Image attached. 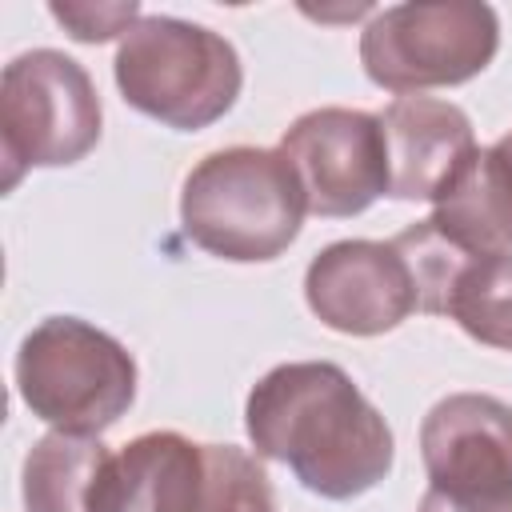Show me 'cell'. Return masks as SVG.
Instances as JSON below:
<instances>
[{
	"label": "cell",
	"instance_id": "obj_11",
	"mask_svg": "<svg viewBox=\"0 0 512 512\" xmlns=\"http://www.w3.org/2000/svg\"><path fill=\"white\" fill-rule=\"evenodd\" d=\"M388 144V196L440 200L476 156V132L460 104L436 96H396L380 112Z\"/></svg>",
	"mask_w": 512,
	"mask_h": 512
},
{
	"label": "cell",
	"instance_id": "obj_3",
	"mask_svg": "<svg viewBox=\"0 0 512 512\" xmlns=\"http://www.w3.org/2000/svg\"><path fill=\"white\" fill-rule=\"evenodd\" d=\"M120 96L176 132L216 124L240 96L244 68L236 48L180 16H140L112 60Z\"/></svg>",
	"mask_w": 512,
	"mask_h": 512
},
{
	"label": "cell",
	"instance_id": "obj_4",
	"mask_svg": "<svg viewBox=\"0 0 512 512\" xmlns=\"http://www.w3.org/2000/svg\"><path fill=\"white\" fill-rule=\"evenodd\" d=\"M16 388L36 420L56 432L96 436L132 408L136 360L96 324L48 316L20 340Z\"/></svg>",
	"mask_w": 512,
	"mask_h": 512
},
{
	"label": "cell",
	"instance_id": "obj_10",
	"mask_svg": "<svg viewBox=\"0 0 512 512\" xmlns=\"http://www.w3.org/2000/svg\"><path fill=\"white\" fill-rule=\"evenodd\" d=\"M428 488L456 500H512V408L484 392L436 400L420 424Z\"/></svg>",
	"mask_w": 512,
	"mask_h": 512
},
{
	"label": "cell",
	"instance_id": "obj_5",
	"mask_svg": "<svg viewBox=\"0 0 512 512\" xmlns=\"http://www.w3.org/2000/svg\"><path fill=\"white\" fill-rule=\"evenodd\" d=\"M500 48V20L480 0H416L380 8L360 32V64L376 88H424L480 76Z\"/></svg>",
	"mask_w": 512,
	"mask_h": 512
},
{
	"label": "cell",
	"instance_id": "obj_13",
	"mask_svg": "<svg viewBox=\"0 0 512 512\" xmlns=\"http://www.w3.org/2000/svg\"><path fill=\"white\" fill-rule=\"evenodd\" d=\"M432 204L428 220L468 256L512 252V160L500 144L476 148L468 168Z\"/></svg>",
	"mask_w": 512,
	"mask_h": 512
},
{
	"label": "cell",
	"instance_id": "obj_15",
	"mask_svg": "<svg viewBox=\"0 0 512 512\" xmlns=\"http://www.w3.org/2000/svg\"><path fill=\"white\" fill-rule=\"evenodd\" d=\"M72 40L80 44H100L112 36H128V28L140 20V4L136 0H120V4H52L48 8Z\"/></svg>",
	"mask_w": 512,
	"mask_h": 512
},
{
	"label": "cell",
	"instance_id": "obj_1",
	"mask_svg": "<svg viewBox=\"0 0 512 512\" xmlns=\"http://www.w3.org/2000/svg\"><path fill=\"white\" fill-rule=\"evenodd\" d=\"M244 428L256 456L288 464L324 500L364 496L396 456L388 420L332 360H288L264 372L248 392Z\"/></svg>",
	"mask_w": 512,
	"mask_h": 512
},
{
	"label": "cell",
	"instance_id": "obj_8",
	"mask_svg": "<svg viewBox=\"0 0 512 512\" xmlns=\"http://www.w3.org/2000/svg\"><path fill=\"white\" fill-rule=\"evenodd\" d=\"M280 152L288 156L312 216H356L388 196V144L380 116L360 108H312L296 116Z\"/></svg>",
	"mask_w": 512,
	"mask_h": 512
},
{
	"label": "cell",
	"instance_id": "obj_16",
	"mask_svg": "<svg viewBox=\"0 0 512 512\" xmlns=\"http://www.w3.org/2000/svg\"><path fill=\"white\" fill-rule=\"evenodd\" d=\"M416 512H512V500H456V496H444V492L428 488L420 496Z\"/></svg>",
	"mask_w": 512,
	"mask_h": 512
},
{
	"label": "cell",
	"instance_id": "obj_7",
	"mask_svg": "<svg viewBox=\"0 0 512 512\" xmlns=\"http://www.w3.org/2000/svg\"><path fill=\"white\" fill-rule=\"evenodd\" d=\"M120 472L128 512H276L264 464L236 444L144 432L124 444Z\"/></svg>",
	"mask_w": 512,
	"mask_h": 512
},
{
	"label": "cell",
	"instance_id": "obj_12",
	"mask_svg": "<svg viewBox=\"0 0 512 512\" xmlns=\"http://www.w3.org/2000/svg\"><path fill=\"white\" fill-rule=\"evenodd\" d=\"M28 512H128L120 456L100 436L48 432L24 456Z\"/></svg>",
	"mask_w": 512,
	"mask_h": 512
},
{
	"label": "cell",
	"instance_id": "obj_6",
	"mask_svg": "<svg viewBox=\"0 0 512 512\" xmlns=\"http://www.w3.org/2000/svg\"><path fill=\"white\" fill-rule=\"evenodd\" d=\"M100 96L92 76L56 48L20 52L0 80V156L4 188L28 168H64L100 140Z\"/></svg>",
	"mask_w": 512,
	"mask_h": 512
},
{
	"label": "cell",
	"instance_id": "obj_9",
	"mask_svg": "<svg viewBox=\"0 0 512 512\" xmlns=\"http://www.w3.org/2000/svg\"><path fill=\"white\" fill-rule=\"evenodd\" d=\"M312 316L344 336H380L420 312L416 280L392 240H336L304 272Z\"/></svg>",
	"mask_w": 512,
	"mask_h": 512
},
{
	"label": "cell",
	"instance_id": "obj_17",
	"mask_svg": "<svg viewBox=\"0 0 512 512\" xmlns=\"http://www.w3.org/2000/svg\"><path fill=\"white\" fill-rule=\"evenodd\" d=\"M496 144H500V148H504V152H508V160H512V132H504V136H500V140H496Z\"/></svg>",
	"mask_w": 512,
	"mask_h": 512
},
{
	"label": "cell",
	"instance_id": "obj_2",
	"mask_svg": "<svg viewBox=\"0 0 512 512\" xmlns=\"http://www.w3.org/2000/svg\"><path fill=\"white\" fill-rule=\"evenodd\" d=\"M304 188L280 148L208 152L180 188L184 236L232 264L276 260L304 224Z\"/></svg>",
	"mask_w": 512,
	"mask_h": 512
},
{
	"label": "cell",
	"instance_id": "obj_14",
	"mask_svg": "<svg viewBox=\"0 0 512 512\" xmlns=\"http://www.w3.org/2000/svg\"><path fill=\"white\" fill-rule=\"evenodd\" d=\"M444 316L476 344L512 352V252L472 256L452 280Z\"/></svg>",
	"mask_w": 512,
	"mask_h": 512
}]
</instances>
